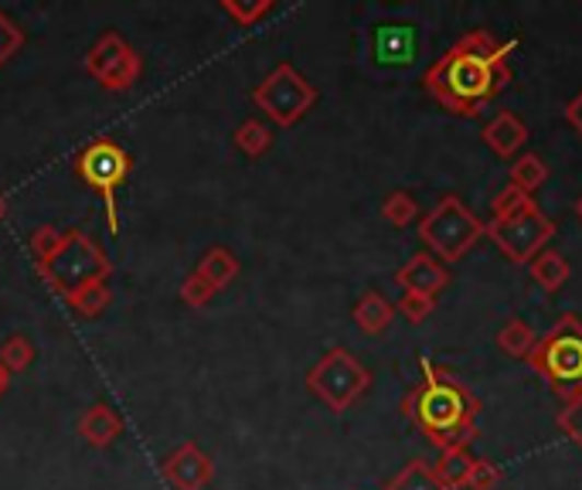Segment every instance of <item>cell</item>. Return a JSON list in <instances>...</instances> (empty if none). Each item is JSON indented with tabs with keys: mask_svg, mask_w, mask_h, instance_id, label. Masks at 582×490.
Returning <instances> with one entry per match:
<instances>
[{
	"mask_svg": "<svg viewBox=\"0 0 582 490\" xmlns=\"http://www.w3.org/2000/svg\"><path fill=\"white\" fill-rule=\"evenodd\" d=\"M514 42H498L490 31L459 35L422 75V89L446 113L474 119L494 103L511 82L508 55Z\"/></svg>",
	"mask_w": 582,
	"mask_h": 490,
	"instance_id": "6da1fadb",
	"label": "cell"
},
{
	"mask_svg": "<svg viewBox=\"0 0 582 490\" xmlns=\"http://www.w3.org/2000/svg\"><path fill=\"white\" fill-rule=\"evenodd\" d=\"M422 382H416L403 398V416L419 429V433L436 450L467 446L477 436L480 398L459 382L450 368L419 361Z\"/></svg>",
	"mask_w": 582,
	"mask_h": 490,
	"instance_id": "7a4b0ae2",
	"label": "cell"
},
{
	"mask_svg": "<svg viewBox=\"0 0 582 490\" xmlns=\"http://www.w3.org/2000/svg\"><path fill=\"white\" fill-rule=\"evenodd\" d=\"M484 235L498 245L508 262L528 266L542 249H548L556 222L538 208L532 195L514 188V184H504V191H498L490 201V222Z\"/></svg>",
	"mask_w": 582,
	"mask_h": 490,
	"instance_id": "3957f363",
	"label": "cell"
},
{
	"mask_svg": "<svg viewBox=\"0 0 582 490\" xmlns=\"http://www.w3.org/2000/svg\"><path fill=\"white\" fill-rule=\"evenodd\" d=\"M525 361L556 395L569 398L582 392V320L575 314H562L538 337Z\"/></svg>",
	"mask_w": 582,
	"mask_h": 490,
	"instance_id": "277c9868",
	"label": "cell"
},
{
	"mask_svg": "<svg viewBox=\"0 0 582 490\" xmlns=\"http://www.w3.org/2000/svg\"><path fill=\"white\" fill-rule=\"evenodd\" d=\"M35 269L51 293L69 300L72 293H79L89 283H106L113 272V262L82 229H69L66 235H61L58 253L51 259L38 262Z\"/></svg>",
	"mask_w": 582,
	"mask_h": 490,
	"instance_id": "5b68a950",
	"label": "cell"
},
{
	"mask_svg": "<svg viewBox=\"0 0 582 490\" xmlns=\"http://www.w3.org/2000/svg\"><path fill=\"white\" fill-rule=\"evenodd\" d=\"M484 229L487 222H480L456 195H443L419 219V242L429 249V256H436L446 266L464 259L484 238Z\"/></svg>",
	"mask_w": 582,
	"mask_h": 490,
	"instance_id": "8992f818",
	"label": "cell"
},
{
	"mask_svg": "<svg viewBox=\"0 0 582 490\" xmlns=\"http://www.w3.org/2000/svg\"><path fill=\"white\" fill-rule=\"evenodd\" d=\"M75 174L103 198L109 235H116L119 232V205H116V198H119V188L130 177V153L123 150L116 140L100 137V140L85 143L75 153Z\"/></svg>",
	"mask_w": 582,
	"mask_h": 490,
	"instance_id": "52a82bcc",
	"label": "cell"
},
{
	"mask_svg": "<svg viewBox=\"0 0 582 490\" xmlns=\"http://www.w3.org/2000/svg\"><path fill=\"white\" fill-rule=\"evenodd\" d=\"M306 388H311L330 412H348L358 398L372 388V372H368L348 348H330L311 372H306Z\"/></svg>",
	"mask_w": 582,
	"mask_h": 490,
	"instance_id": "ba28073f",
	"label": "cell"
},
{
	"mask_svg": "<svg viewBox=\"0 0 582 490\" xmlns=\"http://www.w3.org/2000/svg\"><path fill=\"white\" fill-rule=\"evenodd\" d=\"M253 103L276 122L280 130H290L296 122L314 109L317 103V89L314 82L300 75L290 61H280L256 89H253Z\"/></svg>",
	"mask_w": 582,
	"mask_h": 490,
	"instance_id": "9c48e42d",
	"label": "cell"
},
{
	"mask_svg": "<svg viewBox=\"0 0 582 490\" xmlns=\"http://www.w3.org/2000/svg\"><path fill=\"white\" fill-rule=\"evenodd\" d=\"M161 477L174 490H205L214 477V464L198 443H181L161 464Z\"/></svg>",
	"mask_w": 582,
	"mask_h": 490,
	"instance_id": "30bf717a",
	"label": "cell"
},
{
	"mask_svg": "<svg viewBox=\"0 0 582 490\" xmlns=\"http://www.w3.org/2000/svg\"><path fill=\"white\" fill-rule=\"evenodd\" d=\"M395 283L403 287V293H422V296H440L450 283V269L429 253H416L403 269L395 272Z\"/></svg>",
	"mask_w": 582,
	"mask_h": 490,
	"instance_id": "8fae6325",
	"label": "cell"
},
{
	"mask_svg": "<svg viewBox=\"0 0 582 490\" xmlns=\"http://www.w3.org/2000/svg\"><path fill=\"white\" fill-rule=\"evenodd\" d=\"M480 140L498 153L501 161H511L521 153V147L528 143V127L521 122L511 109H501L494 119L480 130Z\"/></svg>",
	"mask_w": 582,
	"mask_h": 490,
	"instance_id": "7c38bea8",
	"label": "cell"
},
{
	"mask_svg": "<svg viewBox=\"0 0 582 490\" xmlns=\"http://www.w3.org/2000/svg\"><path fill=\"white\" fill-rule=\"evenodd\" d=\"M119 433H123V419L106 402H96L79 419V436L96 450H106L109 443H116Z\"/></svg>",
	"mask_w": 582,
	"mask_h": 490,
	"instance_id": "4fadbf2b",
	"label": "cell"
},
{
	"mask_svg": "<svg viewBox=\"0 0 582 490\" xmlns=\"http://www.w3.org/2000/svg\"><path fill=\"white\" fill-rule=\"evenodd\" d=\"M354 324L368 334V337H379V334H385L388 327H392V320H395V306H392V300H385L379 290H368V293H361V300L354 303Z\"/></svg>",
	"mask_w": 582,
	"mask_h": 490,
	"instance_id": "5bb4252c",
	"label": "cell"
},
{
	"mask_svg": "<svg viewBox=\"0 0 582 490\" xmlns=\"http://www.w3.org/2000/svg\"><path fill=\"white\" fill-rule=\"evenodd\" d=\"M474 453L467 446H450V450H440L436 464H433V474L436 480L446 487V490H464L467 487V477L474 470Z\"/></svg>",
	"mask_w": 582,
	"mask_h": 490,
	"instance_id": "9a60e30c",
	"label": "cell"
},
{
	"mask_svg": "<svg viewBox=\"0 0 582 490\" xmlns=\"http://www.w3.org/2000/svg\"><path fill=\"white\" fill-rule=\"evenodd\" d=\"M201 280L219 293V290H225L235 276H238V259H235V253L232 249H225V245H211V249L201 256V262H198V269H195Z\"/></svg>",
	"mask_w": 582,
	"mask_h": 490,
	"instance_id": "2e32d148",
	"label": "cell"
},
{
	"mask_svg": "<svg viewBox=\"0 0 582 490\" xmlns=\"http://www.w3.org/2000/svg\"><path fill=\"white\" fill-rule=\"evenodd\" d=\"M528 272H532V280L545 290V293H559L566 283H569V276H572V266L562 253L556 249H542L532 262H528Z\"/></svg>",
	"mask_w": 582,
	"mask_h": 490,
	"instance_id": "e0dca14e",
	"label": "cell"
},
{
	"mask_svg": "<svg viewBox=\"0 0 582 490\" xmlns=\"http://www.w3.org/2000/svg\"><path fill=\"white\" fill-rule=\"evenodd\" d=\"M140 72H143V58H140L133 48H127L96 82H100L103 89H109V92H130V89L137 85Z\"/></svg>",
	"mask_w": 582,
	"mask_h": 490,
	"instance_id": "ac0fdd59",
	"label": "cell"
},
{
	"mask_svg": "<svg viewBox=\"0 0 582 490\" xmlns=\"http://www.w3.org/2000/svg\"><path fill=\"white\" fill-rule=\"evenodd\" d=\"M130 45L127 42H123V35H116V31H106V35L96 42V45H92L89 51H85V58H82V69L92 75V79H100L109 66H113V61L123 55V51H127Z\"/></svg>",
	"mask_w": 582,
	"mask_h": 490,
	"instance_id": "d6986e66",
	"label": "cell"
},
{
	"mask_svg": "<svg viewBox=\"0 0 582 490\" xmlns=\"http://www.w3.org/2000/svg\"><path fill=\"white\" fill-rule=\"evenodd\" d=\"M385 490H446V487L436 480L429 459H409V464L385 483Z\"/></svg>",
	"mask_w": 582,
	"mask_h": 490,
	"instance_id": "ffe728a7",
	"label": "cell"
},
{
	"mask_svg": "<svg viewBox=\"0 0 582 490\" xmlns=\"http://www.w3.org/2000/svg\"><path fill=\"white\" fill-rule=\"evenodd\" d=\"M232 140H235L238 153H245L249 161H259V158H266L269 147H272V130L266 127L263 119H245Z\"/></svg>",
	"mask_w": 582,
	"mask_h": 490,
	"instance_id": "44dd1931",
	"label": "cell"
},
{
	"mask_svg": "<svg viewBox=\"0 0 582 490\" xmlns=\"http://www.w3.org/2000/svg\"><path fill=\"white\" fill-rule=\"evenodd\" d=\"M545 180H548V164L538 158V153H521V158H514L508 184H514V188H521L525 195L535 198V191L542 188Z\"/></svg>",
	"mask_w": 582,
	"mask_h": 490,
	"instance_id": "7402d4cb",
	"label": "cell"
},
{
	"mask_svg": "<svg viewBox=\"0 0 582 490\" xmlns=\"http://www.w3.org/2000/svg\"><path fill=\"white\" fill-rule=\"evenodd\" d=\"M535 341H538L535 330H532L525 320H521V317H508L504 327L498 330V348H501L504 354H511V358H521V361L532 354Z\"/></svg>",
	"mask_w": 582,
	"mask_h": 490,
	"instance_id": "603a6c76",
	"label": "cell"
},
{
	"mask_svg": "<svg viewBox=\"0 0 582 490\" xmlns=\"http://www.w3.org/2000/svg\"><path fill=\"white\" fill-rule=\"evenodd\" d=\"M109 300H113L109 283H89V287H82L79 293H72L66 303L72 306L79 317H100L106 306H109Z\"/></svg>",
	"mask_w": 582,
	"mask_h": 490,
	"instance_id": "cb8c5ba5",
	"label": "cell"
},
{
	"mask_svg": "<svg viewBox=\"0 0 582 490\" xmlns=\"http://www.w3.org/2000/svg\"><path fill=\"white\" fill-rule=\"evenodd\" d=\"M382 219L395 229H406L419 219V205L409 191H392L385 201H382Z\"/></svg>",
	"mask_w": 582,
	"mask_h": 490,
	"instance_id": "d4e9b609",
	"label": "cell"
},
{
	"mask_svg": "<svg viewBox=\"0 0 582 490\" xmlns=\"http://www.w3.org/2000/svg\"><path fill=\"white\" fill-rule=\"evenodd\" d=\"M31 361H35V345H31L24 334H11L8 341L0 345V364H4L11 375L27 372Z\"/></svg>",
	"mask_w": 582,
	"mask_h": 490,
	"instance_id": "484cf974",
	"label": "cell"
},
{
	"mask_svg": "<svg viewBox=\"0 0 582 490\" xmlns=\"http://www.w3.org/2000/svg\"><path fill=\"white\" fill-rule=\"evenodd\" d=\"M556 425L562 429V436H566L575 450H582V392L562 398V409L556 412Z\"/></svg>",
	"mask_w": 582,
	"mask_h": 490,
	"instance_id": "4316f807",
	"label": "cell"
},
{
	"mask_svg": "<svg viewBox=\"0 0 582 490\" xmlns=\"http://www.w3.org/2000/svg\"><path fill=\"white\" fill-rule=\"evenodd\" d=\"M222 11L238 27H253V24H259L272 11V0H253V4H242V0H222Z\"/></svg>",
	"mask_w": 582,
	"mask_h": 490,
	"instance_id": "83f0119b",
	"label": "cell"
},
{
	"mask_svg": "<svg viewBox=\"0 0 582 490\" xmlns=\"http://www.w3.org/2000/svg\"><path fill=\"white\" fill-rule=\"evenodd\" d=\"M501 483H504V470L490 456H477L464 490H498Z\"/></svg>",
	"mask_w": 582,
	"mask_h": 490,
	"instance_id": "f1b7e54d",
	"label": "cell"
},
{
	"mask_svg": "<svg viewBox=\"0 0 582 490\" xmlns=\"http://www.w3.org/2000/svg\"><path fill=\"white\" fill-rule=\"evenodd\" d=\"M395 311L403 314L409 324H422V320H429V317H433V311H436V296H422V293H403V296H398V303H395Z\"/></svg>",
	"mask_w": 582,
	"mask_h": 490,
	"instance_id": "f546056e",
	"label": "cell"
},
{
	"mask_svg": "<svg viewBox=\"0 0 582 490\" xmlns=\"http://www.w3.org/2000/svg\"><path fill=\"white\" fill-rule=\"evenodd\" d=\"M61 235H66V232H58L55 225H38L35 229V235H31V242H27L31 245V256H35V266L45 262V259H51L58 253Z\"/></svg>",
	"mask_w": 582,
	"mask_h": 490,
	"instance_id": "4dcf8cb0",
	"label": "cell"
},
{
	"mask_svg": "<svg viewBox=\"0 0 582 490\" xmlns=\"http://www.w3.org/2000/svg\"><path fill=\"white\" fill-rule=\"evenodd\" d=\"M21 45H24V35H21V27L0 11V69L8 66V61L21 51Z\"/></svg>",
	"mask_w": 582,
	"mask_h": 490,
	"instance_id": "1f68e13d",
	"label": "cell"
},
{
	"mask_svg": "<svg viewBox=\"0 0 582 490\" xmlns=\"http://www.w3.org/2000/svg\"><path fill=\"white\" fill-rule=\"evenodd\" d=\"M211 296H214V290L201 280L198 272H191L188 280L181 283V300L191 306V311H201V306H208L211 303Z\"/></svg>",
	"mask_w": 582,
	"mask_h": 490,
	"instance_id": "d6a6232c",
	"label": "cell"
},
{
	"mask_svg": "<svg viewBox=\"0 0 582 490\" xmlns=\"http://www.w3.org/2000/svg\"><path fill=\"white\" fill-rule=\"evenodd\" d=\"M566 122H569V127L582 137V92H579L575 100L566 103Z\"/></svg>",
	"mask_w": 582,
	"mask_h": 490,
	"instance_id": "836d02e7",
	"label": "cell"
},
{
	"mask_svg": "<svg viewBox=\"0 0 582 490\" xmlns=\"http://www.w3.org/2000/svg\"><path fill=\"white\" fill-rule=\"evenodd\" d=\"M8 388H11V372H8L4 364H0V398L8 395Z\"/></svg>",
	"mask_w": 582,
	"mask_h": 490,
	"instance_id": "e575fe53",
	"label": "cell"
},
{
	"mask_svg": "<svg viewBox=\"0 0 582 490\" xmlns=\"http://www.w3.org/2000/svg\"><path fill=\"white\" fill-rule=\"evenodd\" d=\"M8 219V201H4V195H0V222Z\"/></svg>",
	"mask_w": 582,
	"mask_h": 490,
	"instance_id": "d590c367",
	"label": "cell"
},
{
	"mask_svg": "<svg viewBox=\"0 0 582 490\" xmlns=\"http://www.w3.org/2000/svg\"><path fill=\"white\" fill-rule=\"evenodd\" d=\"M575 219H579V222H582V195H579V198H575Z\"/></svg>",
	"mask_w": 582,
	"mask_h": 490,
	"instance_id": "8d00e7d4",
	"label": "cell"
}]
</instances>
